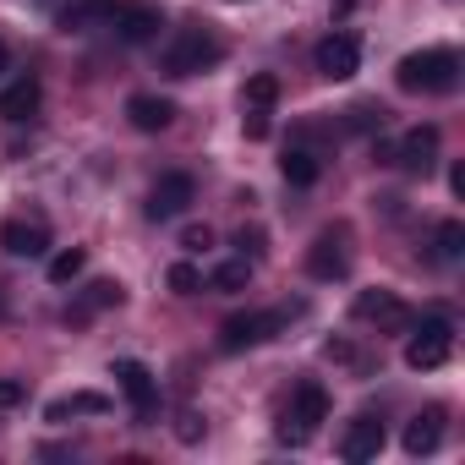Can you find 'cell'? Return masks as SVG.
I'll return each instance as SVG.
<instances>
[{
    "label": "cell",
    "instance_id": "6da1fadb",
    "mask_svg": "<svg viewBox=\"0 0 465 465\" xmlns=\"http://www.w3.org/2000/svg\"><path fill=\"white\" fill-rule=\"evenodd\" d=\"M460 72H465V61H460L449 45H427V50H411V55H400V66H394V83H400V94L438 99V94H454V88H460Z\"/></svg>",
    "mask_w": 465,
    "mask_h": 465
},
{
    "label": "cell",
    "instance_id": "7a4b0ae2",
    "mask_svg": "<svg viewBox=\"0 0 465 465\" xmlns=\"http://www.w3.org/2000/svg\"><path fill=\"white\" fill-rule=\"evenodd\" d=\"M219 61H224V39H219L213 28H181V34L164 45V55H159L164 77H203V72H213Z\"/></svg>",
    "mask_w": 465,
    "mask_h": 465
},
{
    "label": "cell",
    "instance_id": "3957f363",
    "mask_svg": "<svg viewBox=\"0 0 465 465\" xmlns=\"http://www.w3.org/2000/svg\"><path fill=\"white\" fill-rule=\"evenodd\" d=\"M323 421H329V389L307 378V383H296V394H291V405H285V416H280V443L302 449V443L318 438Z\"/></svg>",
    "mask_w": 465,
    "mask_h": 465
},
{
    "label": "cell",
    "instance_id": "277c9868",
    "mask_svg": "<svg viewBox=\"0 0 465 465\" xmlns=\"http://www.w3.org/2000/svg\"><path fill=\"white\" fill-rule=\"evenodd\" d=\"M416 334L405 340V367L411 372H438L449 356H454V323L449 318H421L411 323Z\"/></svg>",
    "mask_w": 465,
    "mask_h": 465
},
{
    "label": "cell",
    "instance_id": "5b68a950",
    "mask_svg": "<svg viewBox=\"0 0 465 465\" xmlns=\"http://www.w3.org/2000/svg\"><path fill=\"white\" fill-rule=\"evenodd\" d=\"M285 329V312H236L219 323V351L236 356V351H252V345H269L274 334Z\"/></svg>",
    "mask_w": 465,
    "mask_h": 465
},
{
    "label": "cell",
    "instance_id": "8992f818",
    "mask_svg": "<svg viewBox=\"0 0 465 465\" xmlns=\"http://www.w3.org/2000/svg\"><path fill=\"white\" fill-rule=\"evenodd\" d=\"M307 274L323 280V285H334V280L351 274V230H345V224L318 230V242L307 247Z\"/></svg>",
    "mask_w": 465,
    "mask_h": 465
},
{
    "label": "cell",
    "instance_id": "52a82bcc",
    "mask_svg": "<svg viewBox=\"0 0 465 465\" xmlns=\"http://www.w3.org/2000/svg\"><path fill=\"white\" fill-rule=\"evenodd\" d=\"M351 318H356V323H372L378 334H405V329L416 323V318H411V307H405L394 291H356Z\"/></svg>",
    "mask_w": 465,
    "mask_h": 465
},
{
    "label": "cell",
    "instance_id": "ba28073f",
    "mask_svg": "<svg viewBox=\"0 0 465 465\" xmlns=\"http://www.w3.org/2000/svg\"><path fill=\"white\" fill-rule=\"evenodd\" d=\"M0 252H12V258H45L50 252V219L39 213H17L0 224Z\"/></svg>",
    "mask_w": 465,
    "mask_h": 465
},
{
    "label": "cell",
    "instance_id": "9c48e42d",
    "mask_svg": "<svg viewBox=\"0 0 465 465\" xmlns=\"http://www.w3.org/2000/svg\"><path fill=\"white\" fill-rule=\"evenodd\" d=\"M110 28H115V39H121V45H148V39H159L164 12L153 6V0H121L115 17H110Z\"/></svg>",
    "mask_w": 465,
    "mask_h": 465
},
{
    "label": "cell",
    "instance_id": "30bf717a",
    "mask_svg": "<svg viewBox=\"0 0 465 465\" xmlns=\"http://www.w3.org/2000/svg\"><path fill=\"white\" fill-rule=\"evenodd\" d=\"M192 197H197V181L186 175V170H164L159 181H153V192H148V219H181L186 208H192Z\"/></svg>",
    "mask_w": 465,
    "mask_h": 465
},
{
    "label": "cell",
    "instance_id": "8fae6325",
    "mask_svg": "<svg viewBox=\"0 0 465 465\" xmlns=\"http://www.w3.org/2000/svg\"><path fill=\"white\" fill-rule=\"evenodd\" d=\"M389 164H400L405 175H427L438 164V126H411L400 143H389Z\"/></svg>",
    "mask_w": 465,
    "mask_h": 465
},
{
    "label": "cell",
    "instance_id": "7c38bea8",
    "mask_svg": "<svg viewBox=\"0 0 465 465\" xmlns=\"http://www.w3.org/2000/svg\"><path fill=\"white\" fill-rule=\"evenodd\" d=\"M115 383H121V394H126L132 416H137V421H148V416H153V405H159V378H153L143 361L121 356V361H115Z\"/></svg>",
    "mask_w": 465,
    "mask_h": 465
},
{
    "label": "cell",
    "instance_id": "4fadbf2b",
    "mask_svg": "<svg viewBox=\"0 0 465 465\" xmlns=\"http://www.w3.org/2000/svg\"><path fill=\"white\" fill-rule=\"evenodd\" d=\"M312 66H318L329 83H345V77L361 72V45H356L351 34H329V39L312 50Z\"/></svg>",
    "mask_w": 465,
    "mask_h": 465
},
{
    "label": "cell",
    "instance_id": "5bb4252c",
    "mask_svg": "<svg viewBox=\"0 0 465 465\" xmlns=\"http://www.w3.org/2000/svg\"><path fill=\"white\" fill-rule=\"evenodd\" d=\"M340 454H345L351 465H361V460H378V454H383V421H378L372 411L351 416V427L340 432Z\"/></svg>",
    "mask_w": 465,
    "mask_h": 465
},
{
    "label": "cell",
    "instance_id": "9a60e30c",
    "mask_svg": "<svg viewBox=\"0 0 465 465\" xmlns=\"http://www.w3.org/2000/svg\"><path fill=\"white\" fill-rule=\"evenodd\" d=\"M39 99H45L39 77H17V83H6V88H0V121H12V126L34 121V115H39Z\"/></svg>",
    "mask_w": 465,
    "mask_h": 465
},
{
    "label": "cell",
    "instance_id": "2e32d148",
    "mask_svg": "<svg viewBox=\"0 0 465 465\" xmlns=\"http://www.w3.org/2000/svg\"><path fill=\"white\" fill-rule=\"evenodd\" d=\"M400 443H405V454H411V460L432 454V449L443 443V405H427L421 416H411V421H405V438H400Z\"/></svg>",
    "mask_w": 465,
    "mask_h": 465
},
{
    "label": "cell",
    "instance_id": "e0dca14e",
    "mask_svg": "<svg viewBox=\"0 0 465 465\" xmlns=\"http://www.w3.org/2000/svg\"><path fill=\"white\" fill-rule=\"evenodd\" d=\"M121 0H66L61 12V34H94V28H110Z\"/></svg>",
    "mask_w": 465,
    "mask_h": 465
},
{
    "label": "cell",
    "instance_id": "ac0fdd59",
    "mask_svg": "<svg viewBox=\"0 0 465 465\" xmlns=\"http://www.w3.org/2000/svg\"><path fill=\"white\" fill-rule=\"evenodd\" d=\"M126 121H132L137 132H164V126L175 121V104L159 99V94H132V99H126Z\"/></svg>",
    "mask_w": 465,
    "mask_h": 465
},
{
    "label": "cell",
    "instance_id": "d6986e66",
    "mask_svg": "<svg viewBox=\"0 0 465 465\" xmlns=\"http://www.w3.org/2000/svg\"><path fill=\"white\" fill-rule=\"evenodd\" d=\"M280 175H285L291 186H318V175H323L318 148H312V143H291V148L280 153Z\"/></svg>",
    "mask_w": 465,
    "mask_h": 465
},
{
    "label": "cell",
    "instance_id": "ffe728a7",
    "mask_svg": "<svg viewBox=\"0 0 465 465\" xmlns=\"http://www.w3.org/2000/svg\"><path fill=\"white\" fill-rule=\"evenodd\" d=\"M110 411V394H94V389H77V394H61L45 405V421H66V416H104Z\"/></svg>",
    "mask_w": 465,
    "mask_h": 465
},
{
    "label": "cell",
    "instance_id": "44dd1931",
    "mask_svg": "<svg viewBox=\"0 0 465 465\" xmlns=\"http://www.w3.org/2000/svg\"><path fill=\"white\" fill-rule=\"evenodd\" d=\"M104 307H121V285H115V280H94V285L77 296V307H72L66 318L83 323V318H94V312H104Z\"/></svg>",
    "mask_w": 465,
    "mask_h": 465
},
{
    "label": "cell",
    "instance_id": "7402d4cb",
    "mask_svg": "<svg viewBox=\"0 0 465 465\" xmlns=\"http://www.w3.org/2000/svg\"><path fill=\"white\" fill-rule=\"evenodd\" d=\"M247 280H252V263H247V258H230V263H219V269L208 274V291L236 296V291H247Z\"/></svg>",
    "mask_w": 465,
    "mask_h": 465
},
{
    "label": "cell",
    "instance_id": "603a6c76",
    "mask_svg": "<svg viewBox=\"0 0 465 465\" xmlns=\"http://www.w3.org/2000/svg\"><path fill=\"white\" fill-rule=\"evenodd\" d=\"M274 104H280V77H274V72L247 77V88H242V110H274Z\"/></svg>",
    "mask_w": 465,
    "mask_h": 465
},
{
    "label": "cell",
    "instance_id": "cb8c5ba5",
    "mask_svg": "<svg viewBox=\"0 0 465 465\" xmlns=\"http://www.w3.org/2000/svg\"><path fill=\"white\" fill-rule=\"evenodd\" d=\"M383 126H389V110H383L378 99H361V104H351V110H345V132H356V137L383 132Z\"/></svg>",
    "mask_w": 465,
    "mask_h": 465
},
{
    "label": "cell",
    "instance_id": "d4e9b609",
    "mask_svg": "<svg viewBox=\"0 0 465 465\" xmlns=\"http://www.w3.org/2000/svg\"><path fill=\"white\" fill-rule=\"evenodd\" d=\"M83 269H88V252H83V247H61V252L50 258V280H55V285H72Z\"/></svg>",
    "mask_w": 465,
    "mask_h": 465
},
{
    "label": "cell",
    "instance_id": "484cf974",
    "mask_svg": "<svg viewBox=\"0 0 465 465\" xmlns=\"http://www.w3.org/2000/svg\"><path fill=\"white\" fill-rule=\"evenodd\" d=\"M460 252H465V224H460V219H443V224H438V258L454 263Z\"/></svg>",
    "mask_w": 465,
    "mask_h": 465
},
{
    "label": "cell",
    "instance_id": "4316f807",
    "mask_svg": "<svg viewBox=\"0 0 465 465\" xmlns=\"http://www.w3.org/2000/svg\"><path fill=\"white\" fill-rule=\"evenodd\" d=\"M164 285H170L175 296H197V291H203V274H197L192 263H170V274H164Z\"/></svg>",
    "mask_w": 465,
    "mask_h": 465
},
{
    "label": "cell",
    "instance_id": "83f0119b",
    "mask_svg": "<svg viewBox=\"0 0 465 465\" xmlns=\"http://www.w3.org/2000/svg\"><path fill=\"white\" fill-rule=\"evenodd\" d=\"M236 252H242L247 263H258V258H263V230H258V224H252V230H247V224L236 230Z\"/></svg>",
    "mask_w": 465,
    "mask_h": 465
},
{
    "label": "cell",
    "instance_id": "f1b7e54d",
    "mask_svg": "<svg viewBox=\"0 0 465 465\" xmlns=\"http://www.w3.org/2000/svg\"><path fill=\"white\" fill-rule=\"evenodd\" d=\"M329 356H334V361H345V367H356V372H367V367H372V361H367L356 345H345V340H329Z\"/></svg>",
    "mask_w": 465,
    "mask_h": 465
},
{
    "label": "cell",
    "instance_id": "f546056e",
    "mask_svg": "<svg viewBox=\"0 0 465 465\" xmlns=\"http://www.w3.org/2000/svg\"><path fill=\"white\" fill-rule=\"evenodd\" d=\"M181 247H186V252L213 247V230H208V224H186V230H181Z\"/></svg>",
    "mask_w": 465,
    "mask_h": 465
},
{
    "label": "cell",
    "instance_id": "4dcf8cb0",
    "mask_svg": "<svg viewBox=\"0 0 465 465\" xmlns=\"http://www.w3.org/2000/svg\"><path fill=\"white\" fill-rule=\"evenodd\" d=\"M175 438H181V443H197V438H203V416H197V411H181Z\"/></svg>",
    "mask_w": 465,
    "mask_h": 465
},
{
    "label": "cell",
    "instance_id": "1f68e13d",
    "mask_svg": "<svg viewBox=\"0 0 465 465\" xmlns=\"http://www.w3.org/2000/svg\"><path fill=\"white\" fill-rule=\"evenodd\" d=\"M242 126H247V137H252V143H263V137H269V110H247V115H242Z\"/></svg>",
    "mask_w": 465,
    "mask_h": 465
},
{
    "label": "cell",
    "instance_id": "d6a6232c",
    "mask_svg": "<svg viewBox=\"0 0 465 465\" xmlns=\"http://www.w3.org/2000/svg\"><path fill=\"white\" fill-rule=\"evenodd\" d=\"M23 394H28L23 378H0V411H6V405H23Z\"/></svg>",
    "mask_w": 465,
    "mask_h": 465
},
{
    "label": "cell",
    "instance_id": "836d02e7",
    "mask_svg": "<svg viewBox=\"0 0 465 465\" xmlns=\"http://www.w3.org/2000/svg\"><path fill=\"white\" fill-rule=\"evenodd\" d=\"M449 186H454V197H465V164H454V170H449Z\"/></svg>",
    "mask_w": 465,
    "mask_h": 465
},
{
    "label": "cell",
    "instance_id": "e575fe53",
    "mask_svg": "<svg viewBox=\"0 0 465 465\" xmlns=\"http://www.w3.org/2000/svg\"><path fill=\"white\" fill-rule=\"evenodd\" d=\"M12 66V50H6V39H0V72H6Z\"/></svg>",
    "mask_w": 465,
    "mask_h": 465
},
{
    "label": "cell",
    "instance_id": "d590c367",
    "mask_svg": "<svg viewBox=\"0 0 465 465\" xmlns=\"http://www.w3.org/2000/svg\"><path fill=\"white\" fill-rule=\"evenodd\" d=\"M351 6H356V0H340V12H351Z\"/></svg>",
    "mask_w": 465,
    "mask_h": 465
},
{
    "label": "cell",
    "instance_id": "8d00e7d4",
    "mask_svg": "<svg viewBox=\"0 0 465 465\" xmlns=\"http://www.w3.org/2000/svg\"><path fill=\"white\" fill-rule=\"evenodd\" d=\"M0 312H6V302H0Z\"/></svg>",
    "mask_w": 465,
    "mask_h": 465
}]
</instances>
